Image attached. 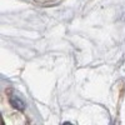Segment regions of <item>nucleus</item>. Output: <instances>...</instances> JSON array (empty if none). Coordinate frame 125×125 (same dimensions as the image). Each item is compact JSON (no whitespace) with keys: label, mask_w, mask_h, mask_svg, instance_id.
Returning <instances> with one entry per match:
<instances>
[{"label":"nucleus","mask_w":125,"mask_h":125,"mask_svg":"<svg viewBox=\"0 0 125 125\" xmlns=\"http://www.w3.org/2000/svg\"><path fill=\"white\" fill-rule=\"evenodd\" d=\"M11 104H13L15 108H18V109H24V103L20 100L19 98H16V96H13L11 98Z\"/></svg>","instance_id":"1"}]
</instances>
